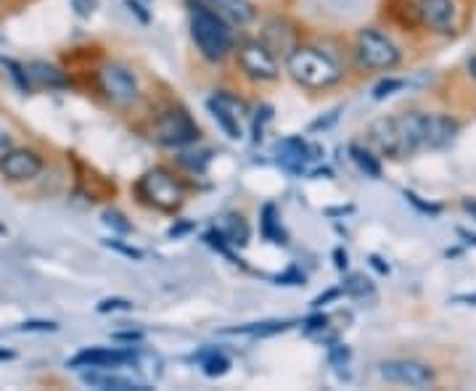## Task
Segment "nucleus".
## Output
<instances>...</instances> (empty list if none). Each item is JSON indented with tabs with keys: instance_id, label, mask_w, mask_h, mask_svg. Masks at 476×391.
I'll list each match as a JSON object with an SVG mask.
<instances>
[{
	"instance_id": "nucleus-4",
	"label": "nucleus",
	"mask_w": 476,
	"mask_h": 391,
	"mask_svg": "<svg viewBox=\"0 0 476 391\" xmlns=\"http://www.w3.org/2000/svg\"><path fill=\"white\" fill-rule=\"evenodd\" d=\"M138 191H140V196H143L151 207H157V209H162V212H178L180 207H183V201H185V188H183V183H180L170 169L165 167L149 169V172L140 177Z\"/></svg>"
},
{
	"instance_id": "nucleus-36",
	"label": "nucleus",
	"mask_w": 476,
	"mask_h": 391,
	"mask_svg": "<svg viewBox=\"0 0 476 391\" xmlns=\"http://www.w3.org/2000/svg\"><path fill=\"white\" fill-rule=\"evenodd\" d=\"M109 246H112V249H117V251H122V254H124V257H130V259H143V251L130 249V246H124V243H119V241H109Z\"/></svg>"
},
{
	"instance_id": "nucleus-34",
	"label": "nucleus",
	"mask_w": 476,
	"mask_h": 391,
	"mask_svg": "<svg viewBox=\"0 0 476 391\" xmlns=\"http://www.w3.org/2000/svg\"><path fill=\"white\" fill-rule=\"evenodd\" d=\"M72 5H74L77 16L88 19V16L93 13V8H96V0H72Z\"/></svg>"
},
{
	"instance_id": "nucleus-6",
	"label": "nucleus",
	"mask_w": 476,
	"mask_h": 391,
	"mask_svg": "<svg viewBox=\"0 0 476 391\" xmlns=\"http://www.w3.org/2000/svg\"><path fill=\"white\" fill-rule=\"evenodd\" d=\"M98 88L106 96V101L119 106V109H130L140 101L138 80L122 64H104L98 69Z\"/></svg>"
},
{
	"instance_id": "nucleus-7",
	"label": "nucleus",
	"mask_w": 476,
	"mask_h": 391,
	"mask_svg": "<svg viewBox=\"0 0 476 391\" xmlns=\"http://www.w3.org/2000/svg\"><path fill=\"white\" fill-rule=\"evenodd\" d=\"M238 66L254 82H273L281 74L278 58L262 40H246L238 46Z\"/></svg>"
},
{
	"instance_id": "nucleus-43",
	"label": "nucleus",
	"mask_w": 476,
	"mask_h": 391,
	"mask_svg": "<svg viewBox=\"0 0 476 391\" xmlns=\"http://www.w3.org/2000/svg\"><path fill=\"white\" fill-rule=\"evenodd\" d=\"M458 235L466 241V243H472V246H476V233H469V230H458Z\"/></svg>"
},
{
	"instance_id": "nucleus-44",
	"label": "nucleus",
	"mask_w": 476,
	"mask_h": 391,
	"mask_svg": "<svg viewBox=\"0 0 476 391\" xmlns=\"http://www.w3.org/2000/svg\"><path fill=\"white\" fill-rule=\"evenodd\" d=\"M463 209H466V212H472V215L476 217V199H466V201H463Z\"/></svg>"
},
{
	"instance_id": "nucleus-47",
	"label": "nucleus",
	"mask_w": 476,
	"mask_h": 391,
	"mask_svg": "<svg viewBox=\"0 0 476 391\" xmlns=\"http://www.w3.org/2000/svg\"><path fill=\"white\" fill-rule=\"evenodd\" d=\"M0 360H13V352H8V349H0Z\"/></svg>"
},
{
	"instance_id": "nucleus-15",
	"label": "nucleus",
	"mask_w": 476,
	"mask_h": 391,
	"mask_svg": "<svg viewBox=\"0 0 476 391\" xmlns=\"http://www.w3.org/2000/svg\"><path fill=\"white\" fill-rule=\"evenodd\" d=\"M27 77L35 85H40V88H66L69 85V80L64 77V72H59L56 66H51L46 61H32L27 66Z\"/></svg>"
},
{
	"instance_id": "nucleus-2",
	"label": "nucleus",
	"mask_w": 476,
	"mask_h": 391,
	"mask_svg": "<svg viewBox=\"0 0 476 391\" xmlns=\"http://www.w3.org/2000/svg\"><path fill=\"white\" fill-rule=\"evenodd\" d=\"M188 16H191V38L207 61L220 64L234 54V32L228 30L225 16H220L212 5H204L199 0L188 3Z\"/></svg>"
},
{
	"instance_id": "nucleus-41",
	"label": "nucleus",
	"mask_w": 476,
	"mask_h": 391,
	"mask_svg": "<svg viewBox=\"0 0 476 391\" xmlns=\"http://www.w3.org/2000/svg\"><path fill=\"white\" fill-rule=\"evenodd\" d=\"M336 296H339V291L334 288V291H328V293H323V296H318V299H315L312 304H315V307H323L326 302H331V299H336Z\"/></svg>"
},
{
	"instance_id": "nucleus-30",
	"label": "nucleus",
	"mask_w": 476,
	"mask_h": 391,
	"mask_svg": "<svg viewBox=\"0 0 476 391\" xmlns=\"http://www.w3.org/2000/svg\"><path fill=\"white\" fill-rule=\"evenodd\" d=\"M405 199H408V201H411V204L416 207L418 212H423V215H431V217H437V215L442 212V207H437V204H426V201H421V199H418V196H416V193H413V191H405Z\"/></svg>"
},
{
	"instance_id": "nucleus-32",
	"label": "nucleus",
	"mask_w": 476,
	"mask_h": 391,
	"mask_svg": "<svg viewBox=\"0 0 476 391\" xmlns=\"http://www.w3.org/2000/svg\"><path fill=\"white\" fill-rule=\"evenodd\" d=\"M326 326H328V318H326V315H312V318L304 320V334H323Z\"/></svg>"
},
{
	"instance_id": "nucleus-31",
	"label": "nucleus",
	"mask_w": 476,
	"mask_h": 391,
	"mask_svg": "<svg viewBox=\"0 0 476 391\" xmlns=\"http://www.w3.org/2000/svg\"><path fill=\"white\" fill-rule=\"evenodd\" d=\"M104 223L109 225V227H115L117 233H130L132 230V225L127 223V217L119 215V212H104Z\"/></svg>"
},
{
	"instance_id": "nucleus-9",
	"label": "nucleus",
	"mask_w": 476,
	"mask_h": 391,
	"mask_svg": "<svg viewBox=\"0 0 476 391\" xmlns=\"http://www.w3.org/2000/svg\"><path fill=\"white\" fill-rule=\"evenodd\" d=\"M378 373L384 381L389 384H400V387H413V389H423L431 387L437 381L434 368H429L426 362L418 360H384L378 365Z\"/></svg>"
},
{
	"instance_id": "nucleus-14",
	"label": "nucleus",
	"mask_w": 476,
	"mask_h": 391,
	"mask_svg": "<svg viewBox=\"0 0 476 391\" xmlns=\"http://www.w3.org/2000/svg\"><path fill=\"white\" fill-rule=\"evenodd\" d=\"M82 384L101 391H146L143 384L117 376V373H109L106 368H90V373H82Z\"/></svg>"
},
{
	"instance_id": "nucleus-35",
	"label": "nucleus",
	"mask_w": 476,
	"mask_h": 391,
	"mask_svg": "<svg viewBox=\"0 0 476 391\" xmlns=\"http://www.w3.org/2000/svg\"><path fill=\"white\" fill-rule=\"evenodd\" d=\"M278 285H299V283H304V276L297 273V270H289V273H284V276H278Z\"/></svg>"
},
{
	"instance_id": "nucleus-17",
	"label": "nucleus",
	"mask_w": 476,
	"mask_h": 391,
	"mask_svg": "<svg viewBox=\"0 0 476 391\" xmlns=\"http://www.w3.org/2000/svg\"><path fill=\"white\" fill-rule=\"evenodd\" d=\"M220 233L228 238L231 246H246V243H249V225H246L243 217H236V215H231V217L223 220Z\"/></svg>"
},
{
	"instance_id": "nucleus-1",
	"label": "nucleus",
	"mask_w": 476,
	"mask_h": 391,
	"mask_svg": "<svg viewBox=\"0 0 476 391\" xmlns=\"http://www.w3.org/2000/svg\"><path fill=\"white\" fill-rule=\"evenodd\" d=\"M458 122L445 114H400L376 119L368 130L373 146L389 157H408L418 151H437L455 140Z\"/></svg>"
},
{
	"instance_id": "nucleus-38",
	"label": "nucleus",
	"mask_w": 476,
	"mask_h": 391,
	"mask_svg": "<svg viewBox=\"0 0 476 391\" xmlns=\"http://www.w3.org/2000/svg\"><path fill=\"white\" fill-rule=\"evenodd\" d=\"M347 360H350V349H344V346H334V349H331V362H334V365L347 362Z\"/></svg>"
},
{
	"instance_id": "nucleus-18",
	"label": "nucleus",
	"mask_w": 476,
	"mask_h": 391,
	"mask_svg": "<svg viewBox=\"0 0 476 391\" xmlns=\"http://www.w3.org/2000/svg\"><path fill=\"white\" fill-rule=\"evenodd\" d=\"M262 235L268 238V241H273V243H286V233H284V227H281V220H278V212H276V207L273 204H268L265 209H262Z\"/></svg>"
},
{
	"instance_id": "nucleus-40",
	"label": "nucleus",
	"mask_w": 476,
	"mask_h": 391,
	"mask_svg": "<svg viewBox=\"0 0 476 391\" xmlns=\"http://www.w3.org/2000/svg\"><path fill=\"white\" fill-rule=\"evenodd\" d=\"M334 259H336V268H339V270H347V251L336 249V251H334Z\"/></svg>"
},
{
	"instance_id": "nucleus-21",
	"label": "nucleus",
	"mask_w": 476,
	"mask_h": 391,
	"mask_svg": "<svg viewBox=\"0 0 476 391\" xmlns=\"http://www.w3.org/2000/svg\"><path fill=\"white\" fill-rule=\"evenodd\" d=\"M289 328H292V323H278V320H270V323H254V326H243V328H231V331H225V334L273 336V334H284V331H289Z\"/></svg>"
},
{
	"instance_id": "nucleus-20",
	"label": "nucleus",
	"mask_w": 476,
	"mask_h": 391,
	"mask_svg": "<svg viewBox=\"0 0 476 391\" xmlns=\"http://www.w3.org/2000/svg\"><path fill=\"white\" fill-rule=\"evenodd\" d=\"M209 106V112H212V116H215V122L225 130V135L231 138V140H238L243 132H241V124H238V116L236 114H231V112H225L223 106H217V104H207Z\"/></svg>"
},
{
	"instance_id": "nucleus-5",
	"label": "nucleus",
	"mask_w": 476,
	"mask_h": 391,
	"mask_svg": "<svg viewBox=\"0 0 476 391\" xmlns=\"http://www.w3.org/2000/svg\"><path fill=\"white\" fill-rule=\"evenodd\" d=\"M357 61L370 72H389L400 64V48L378 30H362L357 35Z\"/></svg>"
},
{
	"instance_id": "nucleus-24",
	"label": "nucleus",
	"mask_w": 476,
	"mask_h": 391,
	"mask_svg": "<svg viewBox=\"0 0 476 391\" xmlns=\"http://www.w3.org/2000/svg\"><path fill=\"white\" fill-rule=\"evenodd\" d=\"M273 119V106H259L257 116H254V124H251V143H259L262 140V132H265V124Z\"/></svg>"
},
{
	"instance_id": "nucleus-46",
	"label": "nucleus",
	"mask_w": 476,
	"mask_h": 391,
	"mask_svg": "<svg viewBox=\"0 0 476 391\" xmlns=\"http://www.w3.org/2000/svg\"><path fill=\"white\" fill-rule=\"evenodd\" d=\"M455 302H469V304H476V293L474 296H455Z\"/></svg>"
},
{
	"instance_id": "nucleus-19",
	"label": "nucleus",
	"mask_w": 476,
	"mask_h": 391,
	"mask_svg": "<svg viewBox=\"0 0 476 391\" xmlns=\"http://www.w3.org/2000/svg\"><path fill=\"white\" fill-rule=\"evenodd\" d=\"M350 157H353V162H355L357 167L362 169L368 177H373V180L381 177V165H378V159H376L370 151H365L362 146L353 143V146H350Z\"/></svg>"
},
{
	"instance_id": "nucleus-22",
	"label": "nucleus",
	"mask_w": 476,
	"mask_h": 391,
	"mask_svg": "<svg viewBox=\"0 0 476 391\" xmlns=\"http://www.w3.org/2000/svg\"><path fill=\"white\" fill-rule=\"evenodd\" d=\"M201 368H204V376L207 378H220L231 370V360L220 352H209L204 360H201Z\"/></svg>"
},
{
	"instance_id": "nucleus-8",
	"label": "nucleus",
	"mask_w": 476,
	"mask_h": 391,
	"mask_svg": "<svg viewBox=\"0 0 476 391\" xmlns=\"http://www.w3.org/2000/svg\"><path fill=\"white\" fill-rule=\"evenodd\" d=\"M154 140L170 149H180L199 140V127L185 112H165L154 122Z\"/></svg>"
},
{
	"instance_id": "nucleus-12",
	"label": "nucleus",
	"mask_w": 476,
	"mask_h": 391,
	"mask_svg": "<svg viewBox=\"0 0 476 391\" xmlns=\"http://www.w3.org/2000/svg\"><path fill=\"white\" fill-rule=\"evenodd\" d=\"M312 154H318V149H312L304 138H286V140H281L278 143V149H276V157H278V165L286 169L289 174H302L310 162H315L318 157H312Z\"/></svg>"
},
{
	"instance_id": "nucleus-16",
	"label": "nucleus",
	"mask_w": 476,
	"mask_h": 391,
	"mask_svg": "<svg viewBox=\"0 0 476 391\" xmlns=\"http://www.w3.org/2000/svg\"><path fill=\"white\" fill-rule=\"evenodd\" d=\"M209 5L238 27H243L254 19V8L249 0H209Z\"/></svg>"
},
{
	"instance_id": "nucleus-45",
	"label": "nucleus",
	"mask_w": 476,
	"mask_h": 391,
	"mask_svg": "<svg viewBox=\"0 0 476 391\" xmlns=\"http://www.w3.org/2000/svg\"><path fill=\"white\" fill-rule=\"evenodd\" d=\"M370 262H373V268H376V270H381V273H389V268H387V265H381V259H378V257H370Z\"/></svg>"
},
{
	"instance_id": "nucleus-3",
	"label": "nucleus",
	"mask_w": 476,
	"mask_h": 391,
	"mask_svg": "<svg viewBox=\"0 0 476 391\" xmlns=\"http://www.w3.org/2000/svg\"><path fill=\"white\" fill-rule=\"evenodd\" d=\"M286 72L292 74V80L307 88V90H326L342 82L344 69L318 48H294L286 56Z\"/></svg>"
},
{
	"instance_id": "nucleus-13",
	"label": "nucleus",
	"mask_w": 476,
	"mask_h": 391,
	"mask_svg": "<svg viewBox=\"0 0 476 391\" xmlns=\"http://www.w3.org/2000/svg\"><path fill=\"white\" fill-rule=\"evenodd\" d=\"M135 357L132 352H124V349H106V346H93V349H85L80 354H74L69 360V368H122V365H130Z\"/></svg>"
},
{
	"instance_id": "nucleus-42",
	"label": "nucleus",
	"mask_w": 476,
	"mask_h": 391,
	"mask_svg": "<svg viewBox=\"0 0 476 391\" xmlns=\"http://www.w3.org/2000/svg\"><path fill=\"white\" fill-rule=\"evenodd\" d=\"M115 338H119V341H140L143 334L140 331H124V334H115Z\"/></svg>"
},
{
	"instance_id": "nucleus-23",
	"label": "nucleus",
	"mask_w": 476,
	"mask_h": 391,
	"mask_svg": "<svg viewBox=\"0 0 476 391\" xmlns=\"http://www.w3.org/2000/svg\"><path fill=\"white\" fill-rule=\"evenodd\" d=\"M212 104H217V106H223L225 112L236 114V116H243V114L249 112V106L241 101V98H236V96H231V93H217L215 98H209Z\"/></svg>"
},
{
	"instance_id": "nucleus-29",
	"label": "nucleus",
	"mask_w": 476,
	"mask_h": 391,
	"mask_svg": "<svg viewBox=\"0 0 476 391\" xmlns=\"http://www.w3.org/2000/svg\"><path fill=\"white\" fill-rule=\"evenodd\" d=\"M403 85H405L403 80H384V82H378V85H376L373 98H376V101H384L387 96H392V93H395V90H400Z\"/></svg>"
},
{
	"instance_id": "nucleus-48",
	"label": "nucleus",
	"mask_w": 476,
	"mask_h": 391,
	"mask_svg": "<svg viewBox=\"0 0 476 391\" xmlns=\"http://www.w3.org/2000/svg\"><path fill=\"white\" fill-rule=\"evenodd\" d=\"M469 72H472V77L476 80V56L472 58V61H469Z\"/></svg>"
},
{
	"instance_id": "nucleus-10",
	"label": "nucleus",
	"mask_w": 476,
	"mask_h": 391,
	"mask_svg": "<svg viewBox=\"0 0 476 391\" xmlns=\"http://www.w3.org/2000/svg\"><path fill=\"white\" fill-rule=\"evenodd\" d=\"M416 16L423 27L437 35H455V5L453 0H418Z\"/></svg>"
},
{
	"instance_id": "nucleus-11",
	"label": "nucleus",
	"mask_w": 476,
	"mask_h": 391,
	"mask_svg": "<svg viewBox=\"0 0 476 391\" xmlns=\"http://www.w3.org/2000/svg\"><path fill=\"white\" fill-rule=\"evenodd\" d=\"M0 172L8 180L24 183V180H32L43 172V159L30 149H13L0 157Z\"/></svg>"
},
{
	"instance_id": "nucleus-39",
	"label": "nucleus",
	"mask_w": 476,
	"mask_h": 391,
	"mask_svg": "<svg viewBox=\"0 0 476 391\" xmlns=\"http://www.w3.org/2000/svg\"><path fill=\"white\" fill-rule=\"evenodd\" d=\"M124 5H127L130 11H135V13L140 16V21H149V13L143 11V5H140L138 0H124Z\"/></svg>"
},
{
	"instance_id": "nucleus-33",
	"label": "nucleus",
	"mask_w": 476,
	"mask_h": 391,
	"mask_svg": "<svg viewBox=\"0 0 476 391\" xmlns=\"http://www.w3.org/2000/svg\"><path fill=\"white\" fill-rule=\"evenodd\" d=\"M117 310L130 312V310H132V302H127V299H104V302L98 304V312H117Z\"/></svg>"
},
{
	"instance_id": "nucleus-28",
	"label": "nucleus",
	"mask_w": 476,
	"mask_h": 391,
	"mask_svg": "<svg viewBox=\"0 0 476 391\" xmlns=\"http://www.w3.org/2000/svg\"><path fill=\"white\" fill-rule=\"evenodd\" d=\"M3 64L11 69V77L19 82V88H21V90H30V77H27V69H24V66H19V64H16V61H11V58H3Z\"/></svg>"
},
{
	"instance_id": "nucleus-27",
	"label": "nucleus",
	"mask_w": 476,
	"mask_h": 391,
	"mask_svg": "<svg viewBox=\"0 0 476 391\" xmlns=\"http://www.w3.org/2000/svg\"><path fill=\"white\" fill-rule=\"evenodd\" d=\"M344 291H347V293H353V296H365V293H370V291H373V285H370V280L362 278V276H353L350 283L344 285Z\"/></svg>"
},
{
	"instance_id": "nucleus-26",
	"label": "nucleus",
	"mask_w": 476,
	"mask_h": 391,
	"mask_svg": "<svg viewBox=\"0 0 476 391\" xmlns=\"http://www.w3.org/2000/svg\"><path fill=\"white\" fill-rule=\"evenodd\" d=\"M204 241H207L212 249H217L220 254H225L228 259H236V257H234V251H231V243H228V238L220 233V227H217V230H209V233L204 235Z\"/></svg>"
},
{
	"instance_id": "nucleus-49",
	"label": "nucleus",
	"mask_w": 476,
	"mask_h": 391,
	"mask_svg": "<svg viewBox=\"0 0 476 391\" xmlns=\"http://www.w3.org/2000/svg\"><path fill=\"white\" fill-rule=\"evenodd\" d=\"M5 140H8V138H5V135H3V132H0V146H3V143H5Z\"/></svg>"
},
{
	"instance_id": "nucleus-37",
	"label": "nucleus",
	"mask_w": 476,
	"mask_h": 391,
	"mask_svg": "<svg viewBox=\"0 0 476 391\" xmlns=\"http://www.w3.org/2000/svg\"><path fill=\"white\" fill-rule=\"evenodd\" d=\"M21 331H59L56 323H24Z\"/></svg>"
},
{
	"instance_id": "nucleus-25",
	"label": "nucleus",
	"mask_w": 476,
	"mask_h": 391,
	"mask_svg": "<svg viewBox=\"0 0 476 391\" xmlns=\"http://www.w3.org/2000/svg\"><path fill=\"white\" fill-rule=\"evenodd\" d=\"M180 167L191 169V172H204L209 165V151H199V154H183L178 157Z\"/></svg>"
}]
</instances>
